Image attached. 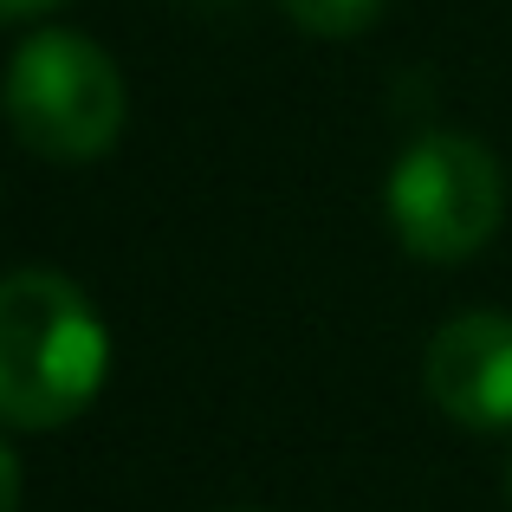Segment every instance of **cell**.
I'll return each instance as SVG.
<instances>
[{
	"label": "cell",
	"instance_id": "obj_1",
	"mask_svg": "<svg viewBox=\"0 0 512 512\" xmlns=\"http://www.w3.org/2000/svg\"><path fill=\"white\" fill-rule=\"evenodd\" d=\"M104 370V318L72 279L52 266H20L0 279V422L20 435H52L98 402Z\"/></svg>",
	"mask_w": 512,
	"mask_h": 512
},
{
	"label": "cell",
	"instance_id": "obj_2",
	"mask_svg": "<svg viewBox=\"0 0 512 512\" xmlns=\"http://www.w3.org/2000/svg\"><path fill=\"white\" fill-rule=\"evenodd\" d=\"M0 111L46 163H98L124 137V72L91 33L46 26L7 59Z\"/></svg>",
	"mask_w": 512,
	"mask_h": 512
},
{
	"label": "cell",
	"instance_id": "obj_3",
	"mask_svg": "<svg viewBox=\"0 0 512 512\" xmlns=\"http://www.w3.org/2000/svg\"><path fill=\"white\" fill-rule=\"evenodd\" d=\"M506 221V175L500 156L474 137H435L409 143L389 175V227L402 253L422 266H461L500 234Z\"/></svg>",
	"mask_w": 512,
	"mask_h": 512
},
{
	"label": "cell",
	"instance_id": "obj_4",
	"mask_svg": "<svg viewBox=\"0 0 512 512\" xmlns=\"http://www.w3.org/2000/svg\"><path fill=\"white\" fill-rule=\"evenodd\" d=\"M422 389L454 428H512V318L493 305L454 312L422 350Z\"/></svg>",
	"mask_w": 512,
	"mask_h": 512
},
{
	"label": "cell",
	"instance_id": "obj_5",
	"mask_svg": "<svg viewBox=\"0 0 512 512\" xmlns=\"http://www.w3.org/2000/svg\"><path fill=\"white\" fill-rule=\"evenodd\" d=\"M279 7H286L292 26H305V33H318V39H350V33L383 20L389 0H279Z\"/></svg>",
	"mask_w": 512,
	"mask_h": 512
},
{
	"label": "cell",
	"instance_id": "obj_6",
	"mask_svg": "<svg viewBox=\"0 0 512 512\" xmlns=\"http://www.w3.org/2000/svg\"><path fill=\"white\" fill-rule=\"evenodd\" d=\"M0 512H20V454L0 441Z\"/></svg>",
	"mask_w": 512,
	"mask_h": 512
},
{
	"label": "cell",
	"instance_id": "obj_7",
	"mask_svg": "<svg viewBox=\"0 0 512 512\" xmlns=\"http://www.w3.org/2000/svg\"><path fill=\"white\" fill-rule=\"evenodd\" d=\"M46 7H59V0H0V20H33Z\"/></svg>",
	"mask_w": 512,
	"mask_h": 512
},
{
	"label": "cell",
	"instance_id": "obj_8",
	"mask_svg": "<svg viewBox=\"0 0 512 512\" xmlns=\"http://www.w3.org/2000/svg\"><path fill=\"white\" fill-rule=\"evenodd\" d=\"M506 487H512V480H506Z\"/></svg>",
	"mask_w": 512,
	"mask_h": 512
}]
</instances>
